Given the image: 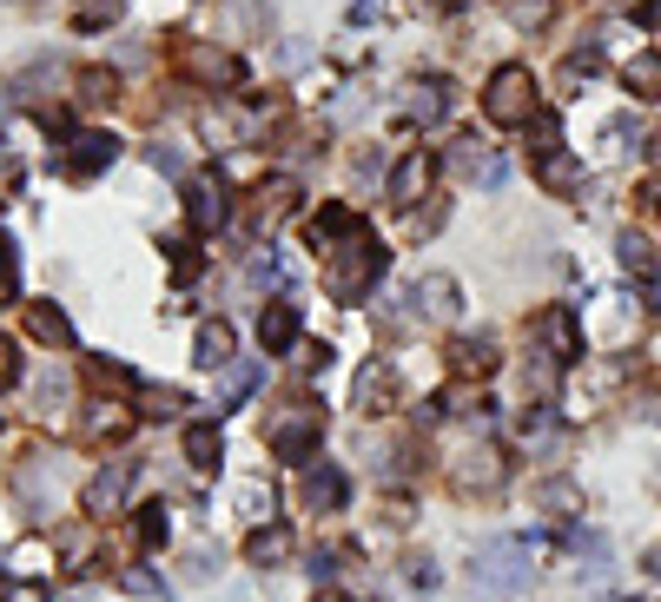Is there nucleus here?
<instances>
[{
	"label": "nucleus",
	"instance_id": "obj_1",
	"mask_svg": "<svg viewBox=\"0 0 661 602\" xmlns=\"http://www.w3.org/2000/svg\"><path fill=\"white\" fill-rule=\"evenodd\" d=\"M384 265H391V252H384L377 239H351V245H338V258L324 265V292L344 298V305H358V298L384 278Z\"/></svg>",
	"mask_w": 661,
	"mask_h": 602
},
{
	"label": "nucleus",
	"instance_id": "obj_2",
	"mask_svg": "<svg viewBox=\"0 0 661 602\" xmlns=\"http://www.w3.org/2000/svg\"><path fill=\"white\" fill-rule=\"evenodd\" d=\"M483 113L497 126H530L536 119V80H530V66H497L490 93H483Z\"/></svg>",
	"mask_w": 661,
	"mask_h": 602
},
{
	"label": "nucleus",
	"instance_id": "obj_3",
	"mask_svg": "<svg viewBox=\"0 0 661 602\" xmlns=\"http://www.w3.org/2000/svg\"><path fill=\"white\" fill-rule=\"evenodd\" d=\"M318 431H324V418H318V404H305V398H291V404H278V411H271V424H265V444H271L278 457H305V451L318 444Z\"/></svg>",
	"mask_w": 661,
	"mask_h": 602
},
{
	"label": "nucleus",
	"instance_id": "obj_4",
	"mask_svg": "<svg viewBox=\"0 0 661 602\" xmlns=\"http://www.w3.org/2000/svg\"><path fill=\"white\" fill-rule=\"evenodd\" d=\"M477 583H490L497 596L530 590V550H523V543H510V537L483 543V550H477Z\"/></svg>",
	"mask_w": 661,
	"mask_h": 602
},
{
	"label": "nucleus",
	"instance_id": "obj_5",
	"mask_svg": "<svg viewBox=\"0 0 661 602\" xmlns=\"http://www.w3.org/2000/svg\"><path fill=\"white\" fill-rule=\"evenodd\" d=\"M185 212H192L199 232H205V225H225V212H232V205H225V186H218V179H192V186H185Z\"/></svg>",
	"mask_w": 661,
	"mask_h": 602
},
{
	"label": "nucleus",
	"instance_id": "obj_6",
	"mask_svg": "<svg viewBox=\"0 0 661 602\" xmlns=\"http://www.w3.org/2000/svg\"><path fill=\"white\" fill-rule=\"evenodd\" d=\"M411 311L430 318V325H444V318L457 311V285H450V278H417V285H411Z\"/></svg>",
	"mask_w": 661,
	"mask_h": 602
},
{
	"label": "nucleus",
	"instance_id": "obj_7",
	"mask_svg": "<svg viewBox=\"0 0 661 602\" xmlns=\"http://www.w3.org/2000/svg\"><path fill=\"white\" fill-rule=\"evenodd\" d=\"M126 484H132V464L99 471V477L86 484V510H93V517H113V510H119V497H126Z\"/></svg>",
	"mask_w": 661,
	"mask_h": 602
},
{
	"label": "nucleus",
	"instance_id": "obj_8",
	"mask_svg": "<svg viewBox=\"0 0 661 602\" xmlns=\"http://www.w3.org/2000/svg\"><path fill=\"white\" fill-rule=\"evenodd\" d=\"M106 159H113V139H106V133H73V139H66V172L86 179V172H99Z\"/></svg>",
	"mask_w": 661,
	"mask_h": 602
},
{
	"label": "nucleus",
	"instance_id": "obj_9",
	"mask_svg": "<svg viewBox=\"0 0 661 602\" xmlns=\"http://www.w3.org/2000/svg\"><path fill=\"white\" fill-rule=\"evenodd\" d=\"M291 199H298V186H291V179H271V186H258V205H252L258 232H271V225L291 212Z\"/></svg>",
	"mask_w": 661,
	"mask_h": 602
},
{
	"label": "nucleus",
	"instance_id": "obj_10",
	"mask_svg": "<svg viewBox=\"0 0 661 602\" xmlns=\"http://www.w3.org/2000/svg\"><path fill=\"white\" fill-rule=\"evenodd\" d=\"M424 186H430V159H424V152H411V159L391 172V199H397V205H417V192H424Z\"/></svg>",
	"mask_w": 661,
	"mask_h": 602
},
{
	"label": "nucleus",
	"instance_id": "obj_11",
	"mask_svg": "<svg viewBox=\"0 0 661 602\" xmlns=\"http://www.w3.org/2000/svg\"><path fill=\"white\" fill-rule=\"evenodd\" d=\"M444 106H450V99H444V80H424V86H411V93H404V113H411V119H424V126H430V119H444Z\"/></svg>",
	"mask_w": 661,
	"mask_h": 602
},
{
	"label": "nucleus",
	"instance_id": "obj_12",
	"mask_svg": "<svg viewBox=\"0 0 661 602\" xmlns=\"http://www.w3.org/2000/svg\"><path fill=\"white\" fill-rule=\"evenodd\" d=\"M543 338L556 345V358H583V331H576V318H569L563 305H556V311L543 318Z\"/></svg>",
	"mask_w": 661,
	"mask_h": 602
},
{
	"label": "nucleus",
	"instance_id": "obj_13",
	"mask_svg": "<svg viewBox=\"0 0 661 602\" xmlns=\"http://www.w3.org/2000/svg\"><path fill=\"white\" fill-rule=\"evenodd\" d=\"M305 504H311V510H338V504H344V477H338V471H311V477H305Z\"/></svg>",
	"mask_w": 661,
	"mask_h": 602
},
{
	"label": "nucleus",
	"instance_id": "obj_14",
	"mask_svg": "<svg viewBox=\"0 0 661 602\" xmlns=\"http://www.w3.org/2000/svg\"><path fill=\"white\" fill-rule=\"evenodd\" d=\"M258 338H265L271 351H278V345H291V338H298V311H291V305H271V311L258 318Z\"/></svg>",
	"mask_w": 661,
	"mask_h": 602
},
{
	"label": "nucleus",
	"instance_id": "obj_15",
	"mask_svg": "<svg viewBox=\"0 0 661 602\" xmlns=\"http://www.w3.org/2000/svg\"><path fill=\"white\" fill-rule=\"evenodd\" d=\"M199 365H205V371L232 365V325H205V331H199Z\"/></svg>",
	"mask_w": 661,
	"mask_h": 602
},
{
	"label": "nucleus",
	"instance_id": "obj_16",
	"mask_svg": "<svg viewBox=\"0 0 661 602\" xmlns=\"http://www.w3.org/2000/svg\"><path fill=\"white\" fill-rule=\"evenodd\" d=\"M457 371H463V378H490V371H497V345L463 338V345H457Z\"/></svg>",
	"mask_w": 661,
	"mask_h": 602
},
{
	"label": "nucleus",
	"instance_id": "obj_17",
	"mask_svg": "<svg viewBox=\"0 0 661 602\" xmlns=\"http://www.w3.org/2000/svg\"><path fill=\"white\" fill-rule=\"evenodd\" d=\"M457 172H463V179H483V186H497V179H503V159L477 152V139H470V146L457 152Z\"/></svg>",
	"mask_w": 661,
	"mask_h": 602
},
{
	"label": "nucleus",
	"instance_id": "obj_18",
	"mask_svg": "<svg viewBox=\"0 0 661 602\" xmlns=\"http://www.w3.org/2000/svg\"><path fill=\"white\" fill-rule=\"evenodd\" d=\"M543 186H550V192H576V186H583V166L563 159V152H543Z\"/></svg>",
	"mask_w": 661,
	"mask_h": 602
},
{
	"label": "nucleus",
	"instance_id": "obj_19",
	"mask_svg": "<svg viewBox=\"0 0 661 602\" xmlns=\"http://www.w3.org/2000/svg\"><path fill=\"white\" fill-rule=\"evenodd\" d=\"M26 325H33V338H46V345H73V325H66L53 305H33V311H26Z\"/></svg>",
	"mask_w": 661,
	"mask_h": 602
},
{
	"label": "nucleus",
	"instance_id": "obj_20",
	"mask_svg": "<svg viewBox=\"0 0 661 602\" xmlns=\"http://www.w3.org/2000/svg\"><path fill=\"white\" fill-rule=\"evenodd\" d=\"M391 398H397V378H391V371H384V365H377V371H364V378H358V404H364V411H371V404H377V411H384V404H391Z\"/></svg>",
	"mask_w": 661,
	"mask_h": 602
},
{
	"label": "nucleus",
	"instance_id": "obj_21",
	"mask_svg": "<svg viewBox=\"0 0 661 602\" xmlns=\"http://www.w3.org/2000/svg\"><path fill=\"white\" fill-rule=\"evenodd\" d=\"M457 464H463L457 477H463V484H483V490H490V484L503 477V464H497V451H463Z\"/></svg>",
	"mask_w": 661,
	"mask_h": 602
},
{
	"label": "nucleus",
	"instance_id": "obj_22",
	"mask_svg": "<svg viewBox=\"0 0 661 602\" xmlns=\"http://www.w3.org/2000/svg\"><path fill=\"white\" fill-rule=\"evenodd\" d=\"M629 86H636L642 99H655L661 93V53H636V60H629Z\"/></svg>",
	"mask_w": 661,
	"mask_h": 602
},
{
	"label": "nucleus",
	"instance_id": "obj_23",
	"mask_svg": "<svg viewBox=\"0 0 661 602\" xmlns=\"http://www.w3.org/2000/svg\"><path fill=\"white\" fill-rule=\"evenodd\" d=\"M285 550H291V537H285V530H258V537L245 543V557H252V563H278Z\"/></svg>",
	"mask_w": 661,
	"mask_h": 602
},
{
	"label": "nucleus",
	"instance_id": "obj_24",
	"mask_svg": "<svg viewBox=\"0 0 661 602\" xmlns=\"http://www.w3.org/2000/svg\"><path fill=\"white\" fill-rule=\"evenodd\" d=\"M185 457L212 471V464H218V431H205V424H199V431H185Z\"/></svg>",
	"mask_w": 661,
	"mask_h": 602
},
{
	"label": "nucleus",
	"instance_id": "obj_25",
	"mask_svg": "<svg viewBox=\"0 0 661 602\" xmlns=\"http://www.w3.org/2000/svg\"><path fill=\"white\" fill-rule=\"evenodd\" d=\"M252 384H258V365H232V371H225V404H238Z\"/></svg>",
	"mask_w": 661,
	"mask_h": 602
},
{
	"label": "nucleus",
	"instance_id": "obj_26",
	"mask_svg": "<svg viewBox=\"0 0 661 602\" xmlns=\"http://www.w3.org/2000/svg\"><path fill=\"white\" fill-rule=\"evenodd\" d=\"M516 431H523V444H556V424H550L543 411H523V424H516Z\"/></svg>",
	"mask_w": 661,
	"mask_h": 602
},
{
	"label": "nucleus",
	"instance_id": "obj_27",
	"mask_svg": "<svg viewBox=\"0 0 661 602\" xmlns=\"http://www.w3.org/2000/svg\"><path fill=\"white\" fill-rule=\"evenodd\" d=\"M530 133H536V152H556V139H563L556 113H536V119H530Z\"/></svg>",
	"mask_w": 661,
	"mask_h": 602
},
{
	"label": "nucleus",
	"instance_id": "obj_28",
	"mask_svg": "<svg viewBox=\"0 0 661 602\" xmlns=\"http://www.w3.org/2000/svg\"><path fill=\"white\" fill-rule=\"evenodd\" d=\"M622 265H629V272H655V258H649V239H636V232H629V239H622Z\"/></svg>",
	"mask_w": 661,
	"mask_h": 602
},
{
	"label": "nucleus",
	"instance_id": "obj_29",
	"mask_svg": "<svg viewBox=\"0 0 661 602\" xmlns=\"http://www.w3.org/2000/svg\"><path fill=\"white\" fill-rule=\"evenodd\" d=\"M510 20H516V27H543V20H550V0H510Z\"/></svg>",
	"mask_w": 661,
	"mask_h": 602
},
{
	"label": "nucleus",
	"instance_id": "obj_30",
	"mask_svg": "<svg viewBox=\"0 0 661 602\" xmlns=\"http://www.w3.org/2000/svg\"><path fill=\"white\" fill-rule=\"evenodd\" d=\"M13 285H20V258H13V245L0 239V305L13 298Z\"/></svg>",
	"mask_w": 661,
	"mask_h": 602
},
{
	"label": "nucleus",
	"instance_id": "obj_31",
	"mask_svg": "<svg viewBox=\"0 0 661 602\" xmlns=\"http://www.w3.org/2000/svg\"><path fill=\"white\" fill-rule=\"evenodd\" d=\"M596 66H603V60H596V53H569V60H563V80H569V86H576V80H589V73H596Z\"/></svg>",
	"mask_w": 661,
	"mask_h": 602
},
{
	"label": "nucleus",
	"instance_id": "obj_32",
	"mask_svg": "<svg viewBox=\"0 0 661 602\" xmlns=\"http://www.w3.org/2000/svg\"><path fill=\"white\" fill-rule=\"evenodd\" d=\"M79 99H113V73H79Z\"/></svg>",
	"mask_w": 661,
	"mask_h": 602
},
{
	"label": "nucleus",
	"instance_id": "obj_33",
	"mask_svg": "<svg viewBox=\"0 0 661 602\" xmlns=\"http://www.w3.org/2000/svg\"><path fill=\"white\" fill-rule=\"evenodd\" d=\"M159 537H166V517H159V510H146V517H139V543H159Z\"/></svg>",
	"mask_w": 661,
	"mask_h": 602
},
{
	"label": "nucleus",
	"instance_id": "obj_34",
	"mask_svg": "<svg viewBox=\"0 0 661 602\" xmlns=\"http://www.w3.org/2000/svg\"><path fill=\"white\" fill-rule=\"evenodd\" d=\"M13 186H20V159H13V152H0V199H7Z\"/></svg>",
	"mask_w": 661,
	"mask_h": 602
},
{
	"label": "nucleus",
	"instance_id": "obj_35",
	"mask_svg": "<svg viewBox=\"0 0 661 602\" xmlns=\"http://www.w3.org/2000/svg\"><path fill=\"white\" fill-rule=\"evenodd\" d=\"M13 378H20V358H13V345H7V338H0V391H7V384H13Z\"/></svg>",
	"mask_w": 661,
	"mask_h": 602
},
{
	"label": "nucleus",
	"instance_id": "obj_36",
	"mask_svg": "<svg viewBox=\"0 0 661 602\" xmlns=\"http://www.w3.org/2000/svg\"><path fill=\"white\" fill-rule=\"evenodd\" d=\"M152 166H166V172H179L185 159H179V146H152Z\"/></svg>",
	"mask_w": 661,
	"mask_h": 602
},
{
	"label": "nucleus",
	"instance_id": "obj_37",
	"mask_svg": "<svg viewBox=\"0 0 661 602\" xmlns=\"http://www.w3.org/2000/svg\"><path fill=\"white\" fill-rule=\"evenodd\" d=\"M649 570H655V577H661V550H655V557H649Z\"/></svg>",
	"mask_w": 661,
	"mask_h": 602
},
{
	"label": "nucleus",
	"instance_id": "obj_38",
	"mask_svg": "<svg viewBox=\"0 0 661 602\" xmlns=\"http://www.w3.org/2000/svg\"><path fill=\"white\" fill-rule=\"evenodd\" d=\"M649 152H655V159H661V133H655V146H649Z\"/></svg>",
	"mask_w": 661,
	"mask_h": 602
}]
</instances>
